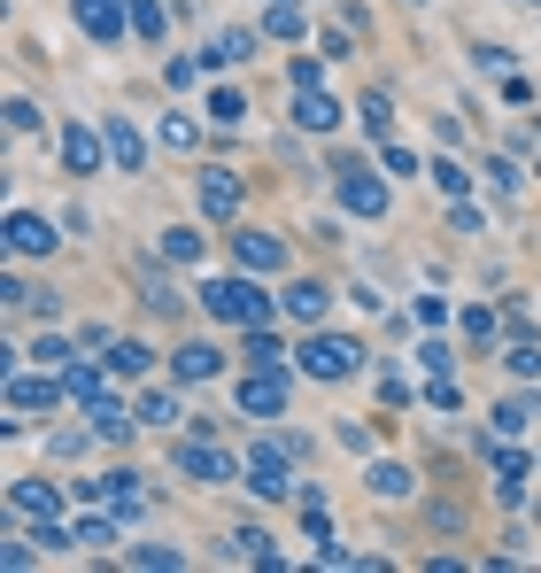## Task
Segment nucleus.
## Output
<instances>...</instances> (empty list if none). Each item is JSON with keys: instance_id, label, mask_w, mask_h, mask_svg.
Returning <instances> with one entry per match:
<instances>
[{"instance_id": "1", "label": "nucleus", "mask_w": 541, "mask_h": 573, "mask_svg": "<svg viewBox=\"0 0 541 573\" xmlns=\"http://www.w3.org/2000/svg\"><path fill=\"white\" fill-rule=\"evenodd\" d=\"M202 302H209V318H225V325H263V295H255L248 279H217V287H202Z\"/></svg>"}, {"instance_id": "2", "label": "nucleus", "mask_w": 541, "mask_h": 573, "mask_svg": "<svg viewBox=\"0 0 541 573\" xmlns=\"http://www.w3.org/2000/svg\"><path fill=\"white\" fill-rule=\"evenodd\" d=\"M240 411H248V419H279V411H287V380H279V365H255V372L240 380Z\"/></svg>"}, {"instance_id": "3", "label": "nucleus", "mask_w": 541, "mask_h": 573, "mask_svg": "<svg viewBox=\"0 0 541 573\" xmlns=\"http://www.w3.org/2000/svg\"><path fill=\"white\" fill-rule=\"evenodd\" d=\"M287 465H294V450H287V442H263V450L248 457V488H255V497H287V488H294V480H287Z\"/></svg>"}, {"instance_id": "4", "label": "nucleus", "mask_w": 541, "mask_h": 573, "mask_svg": "<svg viewBox=\"0 0 541 573\" xmlns=\"http://www.w3.org/2000/svg\"><path fill=\"white\" fill-rule=\"evenodd\" d=\"M302 372H317V380H348V372H356V342H333V334L302 342Z\"/></svg>"}, {"instance_id": "5", "label": "nucleus", "mask_w": 541, "mask_h": 573, "mask_svg": "<svg viewBox=\"0 0 541 573\" xmlns=\"http://www.w3.org/2000/svg\"><path fill=\"white\" fill-rule=\"evenodd\" d=\"M70 9H77V24H85V32L109 39V47H117V32L132 24V0H70Z\"/></svg>"}, {"instance_id": "6", "label": "nucleus", "mask_w": 541, "mask_h": 573, "mask_svg": "<svg viewBox=\"0 0 541 573\" xmlns=\"http://www.w3.org/2000/svg\"><path fill=\"white\" fill-rule=\"evenodd\" d=\"M340 202H348V210H364V217H380V210H387V187L364 171V163H340Z\"/></svg>"}, {"instance_id": "7", "label": "nucleus", "mask_w": 541, "mask_h": 573, "mask_svg": "<svg viewBox=\"0 0 541 573\" xmlns=\"http://www.w3.org/2000/svg\"><path fill=\"white\" fill-rule=\"evenodd\" d=\"M85 411H94V434H101V442H124V434L140 427V411H132V403H117V395H94Z\"/></svg>"}, {"instance_id": "8", "label": "nucleus", "mask_w": 541, "mask_h": 573, "mask_svg": "<svg viewBox=\"0 0 541 573\" xmlns=\"http://www.w3.org/2000/svg\"><path fill=\"white\" fill-rule=\"evenodd\" d=\"M9 249H16V256H47V249H55V225L32 217V210H16V217H9Z\"/></svg>"}, {"instance_id": "9", "label": "nucleus", "mask_w": 541, "mask_h": 573, "mask_svg": "<svg viewBox=\"0 0 541 573\" xmlns=\"http://www.w3.org/2000/svg\"><path fill=\"white\" fill-rule=\"evenodd\" d=\"M47 403H62V380H55V372H47V380L9 372V411H47Z\"/></svg>"}, {"instance_id": "10", "label": "nucleus", "mask_w": 541, "mask_h": 573, "mask_svg": "<svg viewBox=\"0 0 541 573\" xmlns=\"http://www.w3.org/2000/svg\"><path fill=\"white\" fill-rule=\"evenodd\" d=\"M232 249H240L248 272H279V264H287V249H279L270 232H232Z\"/></svg>"}, {"instance_id": "11", "label": "nucleus", "mask_w": 541, "mask_h": 573, "mask_svg": "<svg viewBox=\"0 0 541 573\" xmlns=\"http://www.w3.org/2000/svg\"><path fill=\"white\" fill-rule=\"evenodd\" d=\"M178 465H187L194 480H232V457L209 450V442H178Z\"/></svg>"}, {"instance_id": "12", "label": "nucleus", "mask_w": 541, "mask_h": 573, "mask_svg": "<svg viewBox=\"0 0 541 573\" xmlns=\"http://www.w3.org/2000/svg\"><path fill=\"white\" fill-rule=\"evenodd\" d=\"M202 210L209 217H240V179L232 171H202Z\"/></svg>"}, {"instance_id": "13", "label": "nucleus", "mask_w": 541, "mask_h": 573, "mask_svg": "<svg viewBox=\"0 0 541 573\" xmlns=\"http://www.w3.org/2000/svg\"><path fill=\"white\" fill-rule=\"evenodd\" d=\"M333 117H340V109H333L317 86H294V124H310V132H333Z\"/></svg>"}, {"instance_id": "14", "label": "nucleus", "mask_w": 541, "mask_h": 573, "mask_svg": "<svg viewBox=\"0 0 541 573\" xmlns=\"http://www.w3.org/2000/svg\"><path fill=\"white\" fill-rule=\"evenodd\" d=\"M279 310H287V318H302V325H310V318H325V287H317V279H294V287H287V295H279Z\"/></svg>"}, {"instance_id": "15", "label": "nucleus", "mask_w": 541, "mask_h": 573, "mask_svg": "<svg viewBox=\"0 0 541 573\" xmlns=\"http://www.w3.org/2000/svg\"><path fill=\"white\" fill-rule=\"evenodd\" d=\"M132 411H140V427H178V419H187V411H178V395H163V387H147Z\"/></svg>"}, {"instance_id": "16", "label": "nucleus", "mask_w": 541, "mask_h": 573, "mask_svg": "<svg viewBox=\"0 0 541 573\" xmlns=\"http://www.w3.org/2000/svg\"><path fill=\"white\" fill-rule=\"evenodd\" d=\"M9 504H16V512H32V520H47V512H55L62 497H55L47 480H16V488H9Z\"/></svg>"}, {"instance_id": "17", "label": "nucleus", "mask_w": 541, "mask_h": 573, "mask_svg": "<svg viewBox=\"0 0 541 573\" xmlns=\"http://www.w3.org/2000/svg\"><path fill=\"white\" fill-rule=\"evenodd\" d=\"M217 365H225V357H217L209 342H187V349H178V380H209Z\"/></svg>"}, {"instance_id": "18", "label": "nucleus", "mask_w": 541, "mask_h": 573, "mask_svg": "<svg viewBox=\"0 0 541 573\" xmlns=\"http://www.w3.org/2000/svg\"><path fill=\"white\" fill-rule=\"evenodd\" d=\"M109 155H117V171H140V132L124 117H109Z\"/></svg>"}, {"instance_id": "19", "label": "nucleus", "mask_w": 541, "mask_h": 573, "mask_svg": "<svg viewBox=\"0 0 541 573\" xmlns=\"http://www.w3.org/2000/svg\"><path fill=\"white\" fill-rule=\"evenodd\" d=\"M62 155H70V171H101V147H94V132H62Z\"/></svg>"}, {"instance_id": "20", "label": "nucleus", "mask_w": 541, "mask_h": 573, "mask_svg": "<svg viewBox=\"0 0 541 573\" xmlns=\"http://www.w3.org/2000/svg\"><path fill=\"white\" fill-rule=\"evenodd\" d=\"M62 395H77V403H94V395H101V372L70 357V365H62Z\"/></svg>"}, {"instance_id": "21", "label": "nucleus", "mask_w": 541, "mask_h": 573, "mask_svg": "<svg viewBox=\"0 0 541 573\" xmlns=\"http://www.w3.org/2000/svg\"><path fill=\"white\" fill-rule=\"evenodd\" d=\"M147 365H155V349H147V342H117V349H109V372H124V380H132V372H147Z\"/></svg>"}, {"instance_id": "22", "label": "nucleus", "mask_w": 541, "mask_h": 573, "mask_svg": "<svg viewBox=\"0 0 541 573\" xmlns=\"http://www.w3.org/2000/svg\"><path fill=\"white\" fill-rule=\"evenodd\" d=\"M270 39H302V9H294V0H270Z\"/></svg>"}, {"instance_id": "23", "label": "nucleus", "mask_w": 541, "mask_h": 573, "mask_svg": "<svg viewBox=\"0 0 541 573\" xmlns=\"http://www.w3.org/2000/svg\"><path fill=\"white\" fill-rule=\"evenodd\" d=\"M163 256H170V264H194V256H202V240L170 225V232H163Z\"/></svg>"}, {"instance_id": "24", "label": "nucleus", "mask_w": 541, "mask_h": 573, "mask_svg": "<svg viewBox=\"0 0 541 573\" xmlns=\"http://www.w3.org/2000/svg\"><path fill=\"white\" fill-rule=\"evenodd\" d=\"M209 117H217V124H240V117H248V102H240L232 86H217V94H209Z\"/></svg>"}, {"instance_id": "25", "label": "nucleus", "mask_w": 541, "mask_h": 573, "mask_svg": "<svg viewBox=\"0 0 541 573\" xmlns=\"http://www.w3.org/2000/svg\"><path fill=\"white\" fill-rule=\"evenodd\" d=\"M132 565H155V573H170V565H178V550H163V542H140V550H132Z\"/></svg>"}, {"instance_id": "26", "label": "nucleus", "mask_w": 541, "mask_h": 573, "mask_svg": "<svg viewBox=\"0 0 541 573\" xmlns=\"http://www.w3.org/2000/svg\"><path fill=\"white\" fill-rule=\"evenodd\" d=\"M132 32H147V39L163 32V9H155V0H132Z\"/></svg>"}, {"instance_id": "27", "label": "nucleus", "mask_w": 541, "mask_h": 573, "mask_svg": "<svg viewBox=\"0 0 541 573\" xmlns=\"http://www.w3.org/2000/svg\"><path fill=\"white\" fill-rule=\"evenodd\" d=\"M372 488H380V497H402L410 473H402V465H380V473H372Z\"/></svg>"}, {"instance_id": "28", "label": "nucleus", "mask_w": 541, "mask_h": 573, "mask_svg": "<svg viewBox=\"0 0 541 573\" xmlns=\"http://www.w3.org/2000/svg\"><path fill=\"white\" fill-rule=\"evenodd\" d=\"M77 542H94V550H109V542H117V520H85V527H77Z\"/></svg>"}, {"instance_id": "29", "label": "nucleus", "mask_w": 541, "mask_h": 573, "mask_svg": "<svg viewBox=\"0 0 541 573\" xmlns=\"http://www.w3.org/2000/svg\"><path fill=\"white\" fill-rule=\"evenodd\" d=\"M526 9H541V0H526Z\"/></svg>"}]
</instances>
